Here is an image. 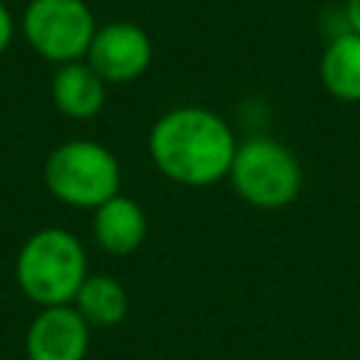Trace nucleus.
I'll use <instances>...</instances> for the list:
<instances>
[{
	"instance_id": "obj_1",
	"label": "nucleus",
	"mask_w": 360,
	"mask_h": 360,
	"mask_svg": "<svg viewBox=\"0 0 360 360\" xmlns=\"http://www.w3.org/2000/svg\"><path fill=\"white\" fill-rule=\"evenodd\" d=\"M236 135L231 124L200 104H183L166 110L149 129L146 149L155 169L172 183L188 188H205L228 177Z\"/></svg>"
},
{
	"instance_id": "obj_2",
	"label": "nucleus",
	"mask_w": 360,
	"mask_h": 360,
	"mask_svg": "<svg viewBox=\"0 0 360 360\" xmlns=\"http://www.w3.org/2000/svg\"><path fill=\"white\" fill-rule=\"evenodd\" d=\"M14 276L22 295L39 307L73 304L87 278L84 245L65 228H39L22 242Z\"/></svg>"
},
{
	"instance_id": "obj_3",
	"label": "nucleus",
	"mask_w": 360,
	"mask_h": 360,
	"mask_svg": "<svg viewBox=\"0 0 360 360\" xmlns=\"http://www.w3.org/2000/svg\"><path fill=\"white\" fill-rule=\"evenodd\" d=\"M233 191L253 208L278 211L295 202L304 186V172L290 146L270 135H253L236 143L228 172Z\"/></svg>"
},
{
	"instance_id": "obj_4",
	"label": "nucleus",
	"mask_w": 360,
	"mask_h": 360,
	"mask_svg": "<svg viewBox=\"0 0 360 360\" xmlns=\"http://www.w3.org/2000/svg\"><path fill=\"white\" fill-rule=\"evenodd\" d=\"M48 191L70 208H98L121 188L118 158L98 141H65L59 143L42 169Z\"/></svg>"
},
{
	"instance_id": "obj_5",
	"label": "nucleus",
	"mask_w": 360,
	"mask_h": 360,
	"mask_svg": "<svg viewBox=\"0 0 360 360\" xmlns=\"http://www.w3.org/2000/svg\"><path fill=\"white\" fill-rule=\"evenodd\" d=\"M96 28V17L84 0H31L22 11L25 42L53 65L84 59Z\"/></svg>"
},
{
	"instance_id": "obj_6",
	"label": "nucleus",
	"mask_w": 360,
	"mask_h": 360,
	"mask_svg": "<svg viewBox=\"0 0 360 360\" xmlns=\"http://www.w3.org/2000/svg\"><path fill=\"white\" fill-rule=\"evenodd\" d=\"M84 62L107 84H127L143 76L152 65V39L135 22H107L96 28Z\"/></svg>"
},
{
	"instance_id": "obj_7",
	"label": "nucleus",
	"mask_w": 360,
	"mask_h": 360,
	"mask_svg": "<svg viewBox=\"0 0 360 360\" xmlns=\"http://www.w3.org/2000/svg\"><path fill=\"white\" fill-rule=\"evenodd\" d=\"M90 323L73 304L39 307L25 332L28 360H84L90 349Z\"/></svg>"
},
{
	"instance_id": "obj_8",
	"label": "nucleus",
	"mask_w": 360,
	"mask_h": 360,
	"mask_svg": "<svg viewBox=\"0 0 360 360\" xmlns=\"http://www.w3.org/2000/svg\"><path fill=\"white\" fill-rule=\"evenodd\" d=\"M149 231L146 211L138 200L127 194H115L93 211V239L110 256H129L135 253Z\"/></svg>"
},
{
	"instance_id": "obj_9",
	"label": "nucleus",
	"mask_w": 360,
	"mask_h": 360,
	"mask_svg": "<svg viewBox=\"0 0 360 360\" xmlns=\"http://www.w3.org/2000/svg\"><path fill=\"white\" fill-rule=\"evenodd\" d=\"M51 96L53 104L62 115L87 121L101 112L104 98H107V82L87 65V62H68L59 65L51 82Z\"/></svg>"
},
{
	"instance_id": "obj_10",
	"label": "nucleus",
	"mask_w": 360,
	"mask_h": 360,
	"mask_svg": "<svg viewBox=\"0 0 360 360\" xmlns=\"http://www.w3.org/2000/svg\"><path fill=\"white\" fill-rule=\"evenodd\" d=\"M321 82L338 101H360V34L343 31L329 39L321 56Z\"/></svg>"
},
{
	"instance_id": "obj_11",
	"label": "nucleus",
	"mask_w": 360,
	"mask_h": 360,
	"mask_svg": "<svg viewBox=\"0 0 360 360\" xmlns=\"http://www.w3.org/2000/svg\"><path fill=\"white\" fill-rule=\"evenodd\" d=\"M73 307L79 309V315L90 323V326H118L127 312H129V295L124 290L121 281H115L112 276L104 273H87V278L82 281Z\"/></svg>"
},
{
	"instance_id": "obj_12",
	"label": "nucleus",
	"mask_w": 360,
	"mask_h": 360,
	"mask_svg": "<svg viewBox=\"0 0 360 360\" xmlns=\"http://www.w3.org/2000/svg\"><path fill=\"white\" fill-rule=\"evenodd\" d=\"M11 39H14V20H11V11L6 8V3L0 0V56L6 53Z\"/></svg>"
},
{
	"instance_id": "obj_13",
	"label": "nucleus",
	"mask_w": 360,
	"mask_h": 360,
	"mask_svg": "<svg viewBox=\"0 0 360 360\" xmlns=\"http://www.w3.org/2000/svg\"><path fill=\"white\" fill-rule=\"evenodd\" d=\"M343 17H346V31L360 34V0H346Z\"/></svg>"
}]
</instances>
